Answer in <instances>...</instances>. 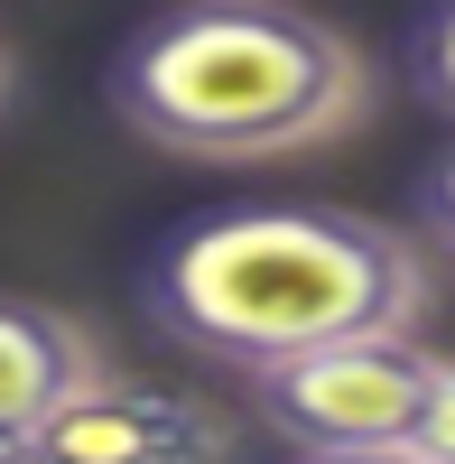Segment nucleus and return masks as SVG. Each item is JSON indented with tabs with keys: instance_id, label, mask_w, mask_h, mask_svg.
Segmentation results:
<instances>
[{
	"instance_id": "20e7f679",
	"label": "nucleus",
	"mask_w": 455,
	"mask_h": 464,
	"mask_svg": "<svg viewBox=\"0 0 455 464\" xmlns=\"http://www.w3.org/2000/svg\"><path fill=\"white\" fill-rule=\"evenodd\" d=\"M19 464H233V418L196 391H159V381L93 372L37 418Z\"/></svg>"
},
{
	"instance_id": "f03ea898",
	"label": "nucleus",
	"mask_w": 455,
	"mask_h": 464,
	"mask_svg": "<svg viewBox=\"0 0 455 464\" xmlns=\"http://www.w3.org/2000/svg\"><path fill=\"white\" fill-rule=\"evenodd\" d=\"M111 111L168 159L270 168L372 111V56L288 0H186L111 56Z\"/></svg>"
},
{
	"instance_id": "f257e3e1",
	"label": "nucleus",
	"mask_w": 455,
	"mask_h": 464,
	"mask_svg": "<svg viewBox=\"0 0 455 464\" xmlns=\"http://www.w3.org/2000/svg\"><path fill=\"white\" fill-rule=\"evenodd\" d=\"M428 251L409 232L344 214V205H233L186 223L149 260L140 306L186 353L233 372H270L334 334L428 325Z\"/></svg>"
},
{
	"instance_id": "39448f33",
	"label": "nucleus",
	"mask_w": 455,
	"mask_h": 464,
	"mask_svg": "<svg viewBox=\"0 0 455 464\" xmlns=\"http://www.w3.org/2000/svg\"><path fill=\"white\" fill-rule=\"evenodd\" d=\"M93 372H102L93 325H74L65 306H37V297H0V464H19L37 418Z\"/></svg>"
},
{
	"instance_id": "423d86ee",
	"label": "nucleus",
	"mask_w": 455,
	"mask_h": 464,
	"mask_svg": "<svg viewBox=\"0 0 455 464\" xmlns=\"http://www.w3.org/2000/svg\"><path fill=\"white\" fill-rule=\"evenodd\" d=\"M409 84H419V102L437 121H455V0H437V10L409 28Z\"/></svg>"
},
{
	"instance_id": "0eeeda50",
	"label": "nucleus",
	"mask_w": 455,
	"mask_h": 464,
	"mask_svg": "<svg viewBox=\"0 0 455 464\" xmlns=\"http://www.w3.org/2000/svg\"><path fill=\"white\" fill-rule=\"evenodd\" d=\"M409 455L455 464V353L437 362V391H428V409H419V428H409Z\"/></svg>"
},
{
	"instance_id": "7ed1b4c3",
	"label": "nucleus",
	"mask_w": 455,
	"mask_h": 464,
	"mask_svg": "<svg viewBox=\"0 0 455 464\" xmlns=\"http://www.w3.org/2000/svg\"><path fill=\"white\" fill-rule=\"evenodd\" d=\"M437 343L419 325H382V334H334L307 343L251 381V409L297 446V455H353V446H409L419 409L437 391Z\"/></svg>"
},
{
	"instance_id": "9d476101",
	"label": "nucleus",
	"mask_w": 455,
	"mask_h": 464,
	"mask_svg": "<svg viewBox=\"0 0 455 464\" xmlns=\"http://www.w3.org/2000/svg\"><path fill=\"white\" fill-rule=\"evenodd\" d=\"M0 93H10V56H0Z\"/></svg>"
},
{
	"instance_id": "1a4fd4ad",
	"label": "nucleus",
	"mask_w": 455,
	"mask_h": 464,
	"mask_svg": "<svg viewBox=\"0 0 455 464\" xmlns=\"http://www.w3.org/2000/svg\"><path fill=\"white\" fill-rule=\"evenodd\" d=\"M307 464H428V455H409V446H353V455H307Z\"/></svg>"
},
{
	"instance_id": "6e6552de",
	"label": "nucleus",
	"mask_w": 455,
	"mask_h": 464,
	"mask_svg": "<svg viewBox=\"0 0 455 464\" xmlns=\"http://www.w3.org/2000/svg\"><path fill=\"white\" fill-rule=\"evenodd\" d=\"M419 223H428L437 251H455V140L437 149V168L419 177Z\"/></svg>"
}]
</instances>
